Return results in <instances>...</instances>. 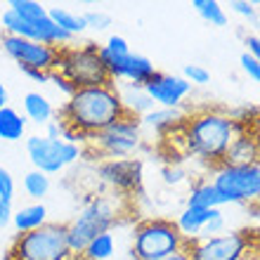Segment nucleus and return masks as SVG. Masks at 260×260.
<instances>
[{
  "label": "nucleus",
  "mask_w": 260,
  "mask_h": 260,
  "mask_svg": "<svg viewBox=\"0 0 260 260\" xmlns=\"http://www.w3.org/2000/svg\"><path fill=\"white\" fill-rule=\"evenodd\" d=\"M55 116L90 140L125 114L118 100L116 85L111 83V85H97V88H78L59 107Z\"/></svg>",
  "instance_id": "f257e3e1"
},
{
  "label": "nucleus",
  "mask_w": 260,
  "mask_h": 260,
  "mask_svg": "<svg viewBox=\"0 0 260 260\" xmlns=\"http://www.w3.org/2000/svg\"><path fill=\"white\" fill-rule=\"evenodd\" d=\"M182 140H185L187 151L197 156L199 161L218 168L225 161V154L230 144L234 142L241 125L232 116L222 111H199L194 116H187L185 123L180 125Z\"/></svg>",
  "instance_id": "f03ea898"
},
{
  "label": "nucleus",
  "mask_w": 260,
  "mask_h": 260,
  "mask_svg": "<svg viewBox=\"0 0 260 260\" xmlns=\"http://www.w3.org/2000/svg\"><path fill=\"white\" fill-rule=\"evenodd\" d=\"M5 260H78L69 246V227L45 222L26 234H17Z\"/></svg>",
  "instance_id": "7ed1b4c3"
},
{
  "label": "nucleus",
  "mask_w": 260,
  "mask_h": 260,
  "mask_svg": "<svg viewBox=\"0 0 260 260\" xmlns=\"http://www.w3.org/2000/svg\"><path fill=\"white\" fill-rule=\"evenodd\" d=\"M121 194H100L92 197L88 204L83 206L78 215L69 222V246L74 255L81 258L83 248L95 239L97 234L109 232L118 220V204H121Z\"/></svg>",
  "instance_id": "20e7f679"
},
{
  "label": "nucleus",
  "mask_w": 260,
  "mask_h": 260,
  "mask_svg": "<svg viewBox=\"0 0 260 260\" xmlns=\"http://www.w3.org/2000/svg\"><path fill=\"white\" fill-rule=\"evenodd\" d=\"M55 71L76 88H97L114 83L100 59V45L95 43H85L81 48H62Z\"/></svg>",
  "instance_id": "39448f33"
},
{
  "label": "nucleus",
  "mask_w": 260,
  "mask_h": 260,
  "mask_svg": "<svg viewBox=\"0 0 260 260\" xmlns=\"http://www.w3.org/2000/svg\"><path fill=\"white\" fill-rule=\"evenodd\" d=\"M182 246H185V239L178 232L173 220H142L133 232L130 255H133V260H164L182 251Z\"/></svg>",
  "instance_id": "423d86ee"
},
{
  "label": "nucleus",
  "mask_w": 260,
  "mask_h": 260,
  "mask_svg": "<svg viewBox=\"0 0 260 260\" xmlns=\"http://www.w3.org/2000/svg\"><path fill=\"white\" fill-rule=\"evenodd\" d=\"M213 187L225 204H255L260 201V166H218L213 168Z\"/></svg>",
  "instance_id": "0eeeda50"
},
{
  "label": "nucleus",
  "mask_w": 260,
  "mask_h": 260,
  "mask_svg": "<svg viewBox=\"0 0 260 260\" xmlns=\"http://www.w3.org/2000/svg\"><path fill=\"white\" fill-rule=\"evenodd\" d=\"M140 121L130 116H121L118 121L104 128L102 133H97L88 140L95 154L102 158H128L130 154H135L140 147Z\"/></svg>",
  "instance_id": "6e6552de"
},
{
  "label": "nucleus",
  "mask_w": 260,
  "mask_h": 260,
  "mask_svg": "<svg viewBox=\"0 0 260 260\" xmlns=\"http://www.w3.org/2000/svg\"><path fill=\"white\" fill-rule=\"evenodd\" d=\"M26 154L36 171L45 173V175H55V173L64 171L67 166L76 164L83 151L78 144H69L64 140H52V137H45V135H31L26 140Z\"/></svg>",
  "instance_id": "1a4fd4ad"
},
{
  "label": "nucleus",
  "mask_w": 260,
  "mask_h": 260,
  "mask_svg": "<svg viewBox=\"0 0 260 260\" xmlns=\"http://www.w3.org/2000/svg\"><path fill=\"white\" fill-rule=\"evenodd\" d=\"M182 251H187L192 260H246L251 237L246 232H222L208 239L185 241Z\"/></svg>",
  "instance_id": "9d476101"
},
{
  "label": "nucleus",
  "mask_w": 260,
  "mask_h": 260,
  "mask_svg": "<svg viewBox=\"0 0 260 260\" xmlns=\"http://www.w3.org/2000/svg\"><path fill=\"white\" fill-rule=\"evenodd\" d=\"M97 178L121 197L142 189V161L140 158H102L97 164Z\"/></svg>",
  "instance_id": "9b49d317"
},
{
  "label": "nucleus",
  "mask_w": 260,
  "mask_h": 260,
  "mask_svg": "<svg viewBox=\"0 0 260 260\" xmlns=\"http://www.w3.org/2000/svg\"><path fill=\"white\" fill-rule=\"evenodd\" d=\"M0 45L14 62L19 64V69H41V71H55L57 57H59V48L52 45H43L36 41H26V38H17V36H3Z\"/></svg>",
  "instance_id": "f8f14e48"
},
{
  "label": "nucleus",
  "mask_w": 260,
  "mask_h": 260,
  "mask_svg": "<svg viewBox=\"0 0 260 260\" xmlns=\"http://www.w3.org/2000/svg\"><path fill=\"white\" fill-rule=\"evenodd\" d=\"M144 92L151 97V102L166 109H180V104L189 92H192V83H187L182 76L173 74H156L142 85Z\"/></svg>",
  "instance_id": "ddd939ff"
},
{
  "label": "nucleus",
  "mask_w": 260,
  "mask_h": 260,
  "mask_svg": "<svg viewBox=\"0 0 260 260\" xmlns=\"http://www.w3.org/2000/svg\"><path fill=\"white\" fill-rule=\"evenodd\" d=\"M258 156H260V140H255V135H251V133L239 130L237 137H234V142L230 144V149H227L222 164H227V166H248V164H258Z\"/></svg>",
  "instance_id": "4468645a"
},
{
  "label": "nucleus",
  "mask_w": 260,
  "mask_h": 260,
  "mask_svg": "<svg viewBox=\"0 0 260 260\" xmlns=\"http://www.w3.org/2000/svg\"><path fill=\"white\" fill-rule=\"evenodd\" d=\"M118 92V100H121V107H123V114L130 118H140L144 114H149L154 109V102H151V97L144 92L142 85H135V83H123V85H118L116 88Z\"/></svg>",
  "instance_id": "2eb2a0df"
},
{
  "label": "nucleus",
  "mask_w": 260,
  "mask_h": 260,
  "mask_svg": "<svg viewBox=\"0 0 260 260\" xmlns=\"http://www.w3.org/2000/svg\"><path fill=\"white\" fill-rule=\"evenodd\" d=\"M185 111L158 107V109H151L149 114H144L140 118V128H147L151 133H156V135H171L185 123Z\"/></svg>",
  "instance_id": "dca6fc26"
},
{
  "label": "nucleus",
  "mask_w": 260,
  "mask_h": 260,
  "mask_svg": "<svg viewBox=\"0 0 260 260\" xmlns=\"http://www.w3.org/2000/svg\"><path fill=\"white\" fill-rule=\"evenodd\" d=\"M215 215H220V208L206 211V208H189L187 206L185 211L180 213V218L175 220V227H178V232L182 234L185 241H194V239H199V234L206 227V222L211 218H215Z\"/></svg>",
  "instance_id": "f3484780"
},
{
  "label": "nucleus",
  "mask_w": 260,
  "mask_h": 260,
  "mask_svg": "<svg viewBox=\"0 0 260 260\" xmlns=\"http://www.w3.org/2000/svg\"><path fill=\"white\" fill-rule=\"evenodd\" d=\"M45 222H48V208H45V204H41V201L21 206L19 211H12V225L19 234L34 232V230L43 227Z\"/></svg>",
  "instance_id": "a211bd4d"
},
{
  "label": "nucleus",
  "mask_w": 260,
  "mask_h": 260,
  "mask_svg": "<svg viewBox=\"0 0 260 260\" xmlns=\"http://www.w3.org/2000/svg\"><path fill=\"white\" fill-rule=\"evenodd\" d=\"M21 104H24V118L36 125H48L57 114L52 102L41 92H26Z\"/></svg>",
  "instance_id": "6ab92c4d"
},
{
  "label": "nucleus",
  "mask_w": 260,
  "mask_h": 260,
  "mask_svg": "<svg viewBox=\"0 0 260 260\" xmlns=\"http://www.w3.org/2000/svg\"><path fill=\"white\" fill-rule=\"evenodd\" d=\"M26 118L24 114H19L12 107H5L0 111V140H7V142H17L26 135Z\"/></svg>",
  "instance_id": "aec40b11"
},
{
  "label": "nucleus",
  "mask_w": 260,
  "mask_h": 260,
  "mask_svg": "<svg viewBox=\"0 0 260 260\" xmlns=\"http://www.w3.org/2000/svg\"><path fill=\"white\" fill-rule=\"evenodd\" d=\"M48 17L52 21H55L57 26L62 28V31H67L69 36H81L83 31H88V24H85V19H83V14L78 12H71L69 7H48Z\"/></svg>",
  "instance_id": "412c9836"
},
{
  "label": "nucleus",
  "mask_w": 260,
  "mask_h": 260,
  "mask_svg": "<svg viewBox=\"0 0 260 260\" xmlns=\"http://www.w3.org/2000/svg\"><path fill=\"white\" fill-rule=\"evenodd\" d=\"M187 206L189 208H206V211H211V208L225 206V199L220 197V192L213 187V182H199V185L192 187Z\"/></svg>",
  "instance_id": "4be33fe9"
},
{
  "label": "nucleus",
  "mask_w": 260,
  "mask_h": 260,
  "mask_svg": "<svg viewBox=\"0 0 260 260\" xmlns=\"http://www.w3.org/2000/svg\"><path fill=\"white\" fill-rule=\"evenodd\" d=\"M114 253H116V241H114V234L104 232V234H97L95 239L83 248L81 260H109Z\"/></svg>",
  "instance_id": "5701e85b"
},
{
  "label": "nucleus",
  "mask_w": 260,
  "mask_h": 260,
  "mask_svg": "<svg viewBox=\"0 0 260 260\" xmlns=\"http://www.w3.org/2000/svg\"><path fill=\"white\" fill-rule=\"evenodd\" d=\"M194 12L211 26H227V12L218 0H194L192 3Z\"/></svg>",
  "instance_id": "b1692460"
},
{
  "label": "nucleus",
  "mask_w": 260,
  "mask_h": 260,
  "mask_svg": "<svg viewBox=\"0 0 260 260\" xmlns=\"http://www.w3.org/2000/svg\"><path fill=\"white\" fill-rule=\"evenodd\" d=\"M7 10H12L17 17H21L24 21H31V24L48 17V7L38 3V0H10Z\"/></svg>",
  "instance_id": "393cba45"
},
{
  "label": "nucleus",
  "mask_w": 260,
  "mask_h": 260,
  "mask_svg": "<svg viewBox=\"0 0 260 260\" xmlns=\"http://www.w3.org/2000/svg\"><path fill=\"white\" fill-rule=\"evenodd\" d=\"M24 192H26L31 199H36V201H41L43 197H48V192H50V175L36 171V168L34 171H28L26 175H24Z\"/></svg>",
  "instance_id": "a878e982"
},
{
  "label": "nucleus",
  "mask_w": 260,
  "mask_h": 260,
  "mask_svg": "<svg viewBox=\"0 0 260 260\" xmlns=\"http://www.w3.org/2000/svg\"><path fill=\"white\" fill-rule=\"evenodd\" d=\"M83 19H85L88 28H95V31H104V28L111 26V17L104 10H90V12L83 14Z\"/></svg>",
  "instance_id": "bb28decb"
},
{
  "label": "nucleus",
  "mask_w": 260,
  "mask_h": 260,
  "mask_svg": "<svg viewBox=\"0 0 260 260\" xmlns=\"http://www.w3.org/2000/svg\"><path fill=\"white\" fill-rule=\"evenodd\" d=\"M182 78L187 83H197V85H204V83L211 81V74H208V69H204L201 64H187L182 69Z\"/></svg>",
  "instance_id": "cd10ccee"
},
{
  "label": "nucleus",
  "mask_w": 260,
  "mask_h": 260,
  "mask_svg": "<svg viewBox=\"0 0 260 260\" xmlns=\"http://www.w3.org/2000/svg\"><path fill=\"white\" fill-rule=\"evenodd\" d=\"M12 199H14V178L7 168L0 166V201L12 204Z\"/></svg>",
  "instance_id": "c85d7f7f"
},
{
  "label": "nucleus",
  "mask_w": 260,
  "mask_h": 260,
  "mask_svg": "<svg viewBox=\"0 0 260 260\" xmlns=\"http://www.w3.org/2000/svg\"><path fill=\"white\" fill-rule=\"evenodd\" d=\"M107 52H111V55H116V57H125V55H130V45H128V41H125L123 36H109L107 38V43L102 45Z\"/></svg>",
  "instance_id": "c756f323"
},
{
  "label": "nucleus",
  "mask_w": 260,
  "mask_h": 260,
  "mask_svg": "<svg viewBox=\"0 0 260 260\" xmlns=\"http://www.w3.org/2000/svg\"><path fill=\"white\" fill-rule=\"evenodd\" d=\"M230 10H232L234 14L244 17L246 21H251V24L258 21V12H255L253 3H246V0H232V3H230Z\"/></svg>",
  "instance_id": "7c9ffc66"
},
{
  "label": "nucleus",
  "mask_w": 260,
  "mask_h": 260,
  "mask_svg": "<svg viewBox=\"0 0 260 260\" xmlns=\"http://www.w3.org/2000/svg\"><path fill=\"white\" fill-rule=\"evenodd\" d=\"M225 232V215L220 213V215H215V218H211L208 222H206V227L201 230V234H199V239H208V237H218V234Z\"/></svg>",
  "instance_id": "2f4dec72"
},
{
  "label": "nucleus",
  "mask_w": 260,
  "mask_h": 260,
  "mask_svg": "<svg viewBox=\"0 0 260 260\" xmlns=\"http://www.w3.org/2000/svg\"><path fill=\"white\" fill-rule=\"evenodd\" d=\"M239 62H241V69L248 74V78H253L255 83H260V64L255 62L253 57L248 55V52H244V55L239 57Z\"/></svg>",
  "instance_id": "473e14b6"
},
{
  "label": "nucleus",
  "mask_w": 260,
  "mask_h": 260,
  "mask_svg": "<svg viewBox=\"0 0 260 260\" xmlns=\"http://www.w3.org/2000/svg\"><path fill=\"white\" fill-rule=\"evenodd\" d=\"M50 83H52V85H55L57 90H62L64 95H67V100H69L71 95H74L76 90H78L76 85H71V83H69L67 78H64V76L57 74V71H50Z\"/></svg>",
  "instance_id": "72a5a7b5"
},
{
  "label": "nucleus",
  "mask_w": 260,
  "mask_h": 260,
  "mask_svg": "<svg viewBox=\"0 0 260 260\" xmlns=\"http://www.w3.org/2000/svg\"><path fill=\"white\" fill-rule=\"evenodd\" d=\"M244 45H246L248 55H251L255 62L260 64V38H258V36H246V38H244Z\"/></svg>",
  "instance_id": "f704fd0d"
},
{
  "label": "nucleus",
  "mask_w": 260,
  "mask_h": 260,
  "mask_svg": "<svg viewBox=\"0 0 260 260\" xmlns=\"http://www.w3.org/2000/svg\"><path fill=\"white\" fill-rule=\"evenodd\" d=\"M21 71L36 83H50V71H41V69H21Z\"/></svg>",
  "instance_id": "c9c22d12"
},
{
  "label": "nucleus",
  "mask_w": 260,
  "mask_h": 260,
  "mask_svg": "<svg viewBox=\"0 0 260 260\" xmlns=\"http://www.w3.org/2000/svg\"><path fill=\"white\" fill-rule=\"evenodd\" d=\"M182 178H185V173L180 168H164V180L168 185H178V182H182Z\"/></svg>",
  "instance_id": "e433bc0d"
},
{
  "label": "nucleus",
  "mask_w": 260,
  "mask_h": 260,
  "mask_svg": "<svg viewBox=\"0 0 260 260\" xmlns=\"http://www.w3.org/2000/svg\"><path fill=\"white\" fill-rule=\"evenodd\" d=\"M7 222H12V204L0 201V227H5Z\"/></svg>",
  "instance_id": "4c0bfd02"
},
{
  "label": "nucleus",
  "mask_w": 260,
  "mask_h": 260,
  "mask_svg": "<svg viewBox=\"0 0 260 260\" xmlns=\"http://www.w3.org/2000/svg\"><path fill=\"white\" fill-rule=\"evenodd\" d=\"M5 107H7V88L0 83V111L5 109Z\"/></svg>",
  "instance_id": "58836bf2"
},
{
  "label": "nucleus",
  "mask_w": 260,
  "mask_h": 260,
  "mask_svg": "<svg viewBox=\"0 0 260 260\" xmlns=\"http://www.w3.org/2000/svg\"><path fill=\"white\" fill-rule=\"evenodd\" d=\"M164 260H192V258H189V253H187V251H178V253L168 255V258H164Z\"/></svg>",
  "instance_id": "ea45409f"
},
{
  "label": "nucleus",
  "mask_w": 260,
  "mask_h": 260,
  "mask_svg": "<svg viewBox=\"0 0 260 260\" xmlns=\"http://www.w3.org/2000/svg\"><path fill=\"white\" fill-rule=\"evenodd\" d=\"M258 166H260V156H258Z\"/></svg>",
  "instance_id": "a19ab883"
},
{
  "label": "nucleus",
  "mask_w": 260,
  "mask_h": 260,
  "mask_svg": "<svg viewBox=\"0 0 260 260\" xmlns=\"http://www.w3.org/2000/svg\"><path fill=\"white\" fill-rule=\"evenodd\" d=\"M258 218H260V215H258Z\"/></svg>",
  "instance_id": "79ce46f5"
},
{
  "label": "nucleus",
  "mask_w": 260,
  "mask_h": 260,
  "mask_svg": "<svg viewBox=\"0 0 260 260\" xmlns=\"http://www.w3.org/2000/svg\"><path fill=\"white\" fill-rule=\"evenodd\" d=\"M0 7H3V5H0Z\"/></svg>",
  "instance_id": "37998d69"
},
{
  "label": "nucleus",
  "mask_w": 260,
  "mask_h": 260,
  "mask_svg": "<svg viewBox=\"0 0 260 260\" xmlns=\"http://www.w3.org/2000/svg\"><path fill=\"white\" fill-rule=\"evenodd\" d=\"M78 260H81V258H78Z\"/></svg>",
  "instance_id": "c03bdc74"
}]
</instances>
